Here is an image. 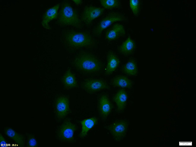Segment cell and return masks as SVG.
Wrapping results in <instances>:
<instances>
[{
    "instance_id": "obj_2",
    "label": "cell",
    "mask_w": 196,
    "mask_h": 147,
    "mask_svg": "<svg viewBox=\"0 0 196 147\" xmlns=\"http://www.w3.org/2000/svg\"><path fill=\"white\" fill-rule=\"evenodd\" d=\"M71 64L77 71L87 74L97 73L102 68V63L99 58L89 53H81L76 55Z\"/></svg>"
},
{
    "instance_id": "obj_11",
    "label": "cell",
    "mask_w": 196,
    "mask_h": 147,
    "mask_svg": "<svg viewBox=\"0 0 196 147\" xmlns=\"http://www.w3.org/2000/svg\"><path fill=\"white\" fill-rule=\"evenodd\" d=\"M125 31L123 25L118 23L111 25L106 31L105 37L108 41H112L124 36Z\"/></svg>"
},
{
    "instance_id": "obj_23",
    "label": "cell",
    "mask_w": 196,
    "mask_h": 147,
    "mask_svg": "<svg viewBox=\"0 0 196 147\" xmlns=\"http://www.w3.org/2000/svg\"><path fill=\"white\" fill-rule=\"evenodd\" d=\"M27 147H36L38 146V143L36 137L33 135H28L27 137Z\"/></svg>"
},
{
    "instance_id": "obj_14",
    "label": "cell",
    "mask_w": 196,
    "mask_h": 147,
    "mask_svg": "<svg viewBox=\"0 0 196 147\" xmlns=\"http://www.w3.org/2000/svg\"><path fill=\"white\" fill-rule=\"evenodd\" d=\"M60 6V3L48 8L44 14L41 22L43 27L47 29H50L49 23L52 20L57 18L58 10Z\"/></svg>"
},
{
    "instance_id": "obj_9",
    "label": "cell",
    "mask_w": 196,
    "mask_h": 147,
    "mask_svg": "<svg viewBox=\"0 0 196 147\" xmlns=\"http://www.w3.org/2000/svg\"><path fill=\"white\" fill-rule=\"evenodd\" d=\"M97 108L101 120L105 121L111 113L112 105L109 96L106 93L100 95L98 97Z\"/></svg>"
},
{
    "instance_id": "obj_3",
    "label": "cell",
    "mask_w": 196,
    "mask_h": 147,
    "mask_svg": "<svg viewBox=\"0 0 196 147\" xmlns=\"http://www.w3.org/2000/svg\"><path fill=\"white\" fill-rule=\"evenodd\" d=\"M57 18L58 24L62 26L79 28L81 25L78 11L68 2L62 3Z\"/></svg>"
},
{
    "instance_id": "obj_8",
    "label": "cell",
    "mask_w": 196,
    "mask_h": 147,
    "mask_svg": "<svg viewBox=\"0 0 196 147\" xmlns=\"http://www.w3.org/2000/svg\"><path fill=\"white\" fill-rule=\"evenodd\" d=\"M82 88L86 92L94 94L107 89V82L105 80L99 78H89L83 81L81 83Z\"/></svg>"
},
{
    "instance_id": "obj_15",
    "label": "cell",
    "mask_w": 196,
    "mask_h": 147,
    "mask_svg": "<svg viewBox=\"0 0 196 147\" xmlns=\"http://www.w3.org/2000/svg\"><path fill=\"white\" fill-rule=\"evenodd\" d=\"M136 49V44L134 41L131 38L128 37L118 47L119 52L124 56H128L133 54Z\"/></svg>"
},
{
    "instance_id": "obj_10",
    "label": "cell",
    "mask_w": 196,
    "mask_h": 147,
    "mask_svg": "<svg viewBox=\"0 0 196 147\" xmlns=\"http://www.w3.org/2000/svg\"><path fill=\"white\" fill-rule=\"evenodd\" d=\"M105 9L103 8L92 5L84 7L82 11L81 20L85 24H90L102 15Z\"/></svg>"
},
{
    "instance_id": "obj_22",
    "label": "cell",
    "mask_w": 196,
    "mask_h": 147,
    "mask_svg": "<svg viewBox=\"0 0 196 147\" xmlns=\"http://www.w3.org/2000/svg\"><path fill=\"white\" fill-rule=\"evenodd\" d=\"M129 5L133 14L136 17L138 16L140 7V1L139 0H130Z\"/></svg>"
},
{
    "instance_id": "obj_24",
    "label": "cell",
    "mask_w": 196,
    "mask_h": 147,
    "mask_svg": "<svg viewBox=\"0 0 196 147\" xmlns=\"http://www.w3.org/2000/svg\"><path fill=\"white\" fill-rule=\"evenodd\" d=\"M0 142L1 146L7 144L6 140L3 136L1 134H0Z\"/></svg>"
},
{
    "instance_id": "obj_13",
    "label": "cell",
    "mask_w": 196,
    "mask_h": 147,
    "mask_svg": "<svg viewBox=\"0 0 196 147\" xmlns=\"http://www.w3.org/2000/svg\"><path fill=\"white\" fill-rule=\"evenodd\" d=\"M106 65L105 74L108 76L112 74L120 64V61L118 56L112 51H109L106 56Z\"/></svg>"
},
{
    "instance_id": "obj_4",
    "label": "cell",
    "mask_w": 196,
    "mask_h": 147,
    "mask_svg": "<svg viewBox=\"0 0 196 147\" xmlns=\"http://www.w3.org/2000/svg\"><path fill=\"white\" fill-rule=\"evenodd\" d=\"M128 18L121 13L113 12L102 18L93 28V33L96 36H99L106 29L117 22H126Z\"/></svg>"
},
{
    "instance_id": "obj_16",
    "label": "cell",
    "mask_w": 196,
    "mask_h": 147,
    "mask_svg": "<svg viewBox=\"0 0 196 147\" xmlns=\"http://www.w3.org/2000/svg\"><path fill=\"white\" fill-rule=\"evenodd\" d=\"M111 83L114 87L121 88H131L133 86L132 81L127 76L119 75L115 76L111 80Z\"/></svg>"
},
{
    "instance_id": "obj_19",
    "label": "cell",
    "mask_w": 196,
    "mask_h": 147,
    "mask_svg": "<svg viewBox=\"0 0 196 147\" xmlns=\"http://www.w3.org/2000/svg\"><path fill=\"white\" fill-rule=\"evenodd\" d=\"M121 71L128 76H136L138 74V69L135 60L134 59L128 60L122 66Z\"/></svg>"
},
{
    "instance_id": "obj_20",
    "label": "cell",
    "mask_w": 196,
    "mask_h": 147,
    "mask_svg": "<svg viewBox=\"0 0 196 147\" xmlns=\"http://www.w3.org/2000/svg\"><path fill=\"white\" fill-rule=\"evenodd\" d=\"M97 118L95 117L84 119L81 121V130L80 134V137L84 138L87 135L89 131L96 124Z\"/></svg>"
},
{
    "instance_id": "obj_25",
    "label": "cell",
    "mask_w": 196,
    "mask_h": 147,
    "mask_svg": "<svg viewBox=\"0 0 196 147\" xmlns=\"http://www.w3.org/2000/svg\"><path fill=\"white\" fill-rule=\"evenodd\" d=\"M73 2L77 5H80L82 4L83 1L82 0H72Z\"/></svg>"
},
{
    "instance_id": "obj_7",
    "label": "cell",
    "mask_w": 196,
    "mask_h": 147,
    "mask_svg": "<svg viewBox=\"0 0 196 147\" xmlns=\"http://www.w3.org/2000/svg\"><path fill=\"white\" fill-rule=\"evenodd\" d=\"M54 111L55 119L57 121L66 117L70 112L69 97L63 95L58 96L55 101Z\"/></svg>"
},
{
    "instance_id": "obj_5",
    "label": "cell",
    "mask_w": 196,
    "mask_h": 147,
    "mask_svg": "<svg viewBox=\"0 0 196 147\" xmlns=\"http://www.w3.org/2000/svg\"><path fill=\"white\" fill-rule=\"evenodd\" d=\"M76 130V125L69 120H65L58 127L57 132L58 140L62 142H72Z\"/></svg>"
},
{
    "instance_id": "obj_12",
    "label": "cell",
    "mask_w": 196,
    "mask_h": 147,
    "mask_svg": "<svg viewBox=\"0 0 196 147\" xmlns=\"http://www.w3.org/2000/svg\"><path fill=\"white\" fill-rule=\"evenodd\" d=\"M128 99V94L124 89L120 88L114 94L113 100L118 112H122L126 107Z\"/></svg>"
},
{
    "instance_id": "obj_21",
    "label": "cell",
    "mask_w": 196,
    "mask_h": 147,
    "mask_svg": "<svg viewBox=\"0 0 196 147\" xmlns=\"http://www.w3.org/2000/svg\"><path fill=\"white\" fill-rule=\"evenodd\" d=\"M100 3L103 8L108 10L119 8L121 3L118 0H101Z\"/></svg>"
},
{
    "instance_id": "obj_18",
    "label": "cell",
    "mask_w": 196,
    "mask_h": 147,
    "mask_svg": "<svg viewBox=\"0 0 196 147\" xmlns=\"http://www.w3.org/2000/svg\"><path fill=\"white\" fill-rule=\"evenodd\" d=\"M62 83L67 90H69L76 87L77 83L74 73L70 70H67L62 78Z\"/></svg>"
},
{
    "instance_id": "obj_1",
    "label": "cell",
    "mask_w": 196,
    "mask_h": 147,
    "mask_svg": "<svg viewBox=\"0 0 196 147\" xmlns=\"http://www.w3.org/2000/svg\"><path fill=\"white\" fill-rule=\"evenodd\" d=\"M62 37L65 44L72 50L90 48L95 45L92 36L85 31L67 29L63 31Z\"/></svg>"
},
{
    "instance_id": "obj_6",
    "label": "cell",
    "mask_w": 196,
    "mask_h": 147,
    "mask_svg": "<svg viewBox=\"0 0 196 147\" xmlns=\"http://www.w3.org/2000/svg\"><path fill=\"white\" fill-rule=\"evenodd\" d=\"M128 125V122L127 121L119 120L109 124L108 126L107 129L114 140L119 142L126 136Z\"/></svg>"
},
{
    "instance_id": "obj_17",
    "label": "cell",
    "mask_w": 196,
    "mask_h": 147,
    "mask_svg": "<svg viewBox=\"0 0 196 147\" xmlns=\"http://www.w3.org/2000/svg\"><path fill=\"white\" fill-rule=\"evenodd\" d=\"M5 134L13 140L20 147L24 146L25 138L24 136L15 131L9 126H6L4 129Z\"/></svg>"
}]
</instances>
